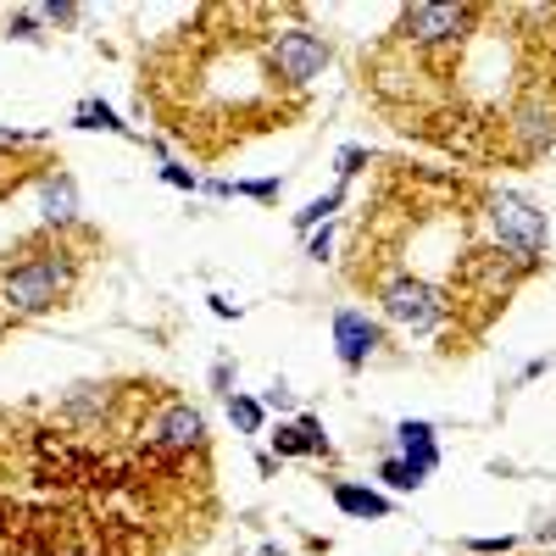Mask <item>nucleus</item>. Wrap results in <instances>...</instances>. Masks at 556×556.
<instances>
[{
    "label": "nucleus",
    "instance_id": "obj_1",
    "mask_svg": "<svg viewBox=\"0 0 556 556\" xmlns=\"http://www.w3.org/2000/svg\"><path fill=\"white\" fill-rule=\"evenodd\" d=\"M67 290H73V256L67 251H39V256L0 273V306H7L12 317L51 312Z\"/></svg>",
    "mask_w": 556,
    "mask_h": 556
},
{
    "label": "nucleus",
    "instance_id": "obj_2",
    "mask_svg": "<svg viewBox=\"0 0 556 556\" xmlns=\"http://www.w3.org/2000/svg\"><path fill=\"white\" fill-rule=\"evenodd\" d=\"M490 228H495V240L513 251L518 262H540V251L551 245V223H545V212H540L529 195H518V190L490 195Z\"/></svg>",
    "mask_w": 556,
    "mask_h": 556
},
{
    "label": "nucleus",
    "instance_id": "obj_3",
    "mask_svg": "<svg viewBox=\"0 0 556 556\" xmlns=\"http://www.w3.org/2000/svg\"><path fill=\"white\" fill-rule=\"evenodd\" d=\"M267 56H273L278 78L295 84V89H306L323 67H329V39L312 34V28H301V23H290V28H278V34L267 39Z\"/></svg>",
    "mask_w": 556,
    "mask_h": 556
},
{
    "label": "nucleus",
    "instance_id": "obj_4",
    "mask_svg": "<svg viewBox=\"0 0 556 556\" xmlns=\"http://www.w3.org/2000/svg\"><path fill=\"white\" fill-rule=\"evenodd\" d=\"M379 301H384V317L401 323V329H412V334H429L445 317V295L434 285H424V278H390Z\"/></svg>",
    "mask_w": 556,
    "mask_h": 556
},
{
    "label": "nucleus",
    "instance_id": "obj_5",
    "mask_svg": "<svg viewBox=\"0 0 556 556\" xmlns=\"http://www.w3.org/2000/svg\"><path fill=\"white\" fill-rule=\"evenodd\" d=\"M473 23V7H406L401 12V39L412 45H451Z\"/></svg>",
    "mask_w": 556,
    "mask_h": 556
},
{
    "label": "nucleus",
    "instance_id": "obj_6",
    "mask_svg": "<svg viewBox=\"0 0 556 556\" xmlns=\"http://www.w3.org/2000/svg\"><path fill=\"white\" fill-rule=\"evenodd\" d=\"M156 451H201L206 445V417L195 412V406H167L156 424H151V434H146Z\"/></svg>",
    "mask_w": 556,
    "mask_h": 556
},
{
    "label": "nucleus",
    "instance_id": "obj_7",
    "mask_svg": "<svg viewBox=\"0 0 556 556\" xmlns=\"http://www.w3.org/2000/svg\"><path fill=\"white\" fill-rule=\"evenodd\" d=\"M379 340H384V329L367 312H334V351H340L345 367H362L379 351Z\"/></svg>",
    "mask_w": 556,
    "mask_h": 556
},
{
    "label": "nucleus",
    "instance_id": "obj_8",
    "mask_svg": "<svg viewBox=\"0 0 556 556\" xmlns=\"http://www.w3.org/2000/svg\"><path fill=\"white\" fill-rule=\"evenodd\" d=\"M395 440H401V462H412L424 479L440 468V445H434V429L429 424H412V417H406V424L395 429Z\"/></svg>",
    "mask_w": 556,
    "mask_h": 556
},
{
    "label": "nucleus",
    "instance_id": "obj_9",
    "mask_svg": "<svg viewBox=\"0 0 556 556\" xmlns=\"http://www.w3.org/2000/svg\"><path fill=\"white\" fill-rule=\"evenodd\" d=\"M273 445H278V456H317V451H329L317 417H295V429H278Z\"/></svg>",
    "mask_w": 556,
    "mask_h": 556
},
{
    "label": "nucleus",
    "instance_id": "obj_10",
    "mask_svg": "<svg viewBox=\"0 0 556 556\" xmlns=\"http://www.w3.org/2000/svg\"><path fill=\"white\" fill-rule=\"evenodd\" d=\"M334 506L351 518H390V501L379 490H362V484H334Z\"/></svg>",
    "mask_w": 556,
    "mask_h": 556
},
{
    "label": "nucleus",
    "instance_id": "obj_11",
    "mask_svg": "<svg viewBox=\"0 0 556 556\" xmlns=\"http://www.w3.org/2000/svg\"><path fill=\"white\" fill-rule=\"evenodd\" d=\"M513 128H518V139H523V156H540V151L551 146V139H556V123H551V112L540 117L534 106H523Z\"/></svg>",
    "mask_w": 556,
    "mask_h": 556
},
{
    "label": "nucleus",
    "instance_id": "obj_12",
    "mask_svg": "<svg viewBox=\"0 0 556 556\" xmlns=\"http://www.w3.org/2000/svg\"><path fill=\"white\" fill-rule=\"evenodd\" d=\"M45 223H73V178H51V184H45Z\"/></svg>",
    "mask_w": 556,
    "mask_h": 556
},
{
    "label": "nucleus",
    "instance_id": "obj_13",
    "mask_svg": "<svg viewBox=\"0 0 556 556\" xmlns=\"http://www.w3.org/2000/svg\"><path fill=\"white\" fill-rule=\"evenodd\" d=\"M78 128H106V134H128V123H117V112L106 101H84L78 106Z\"/></svg>",
    "mask_w": 556,
    "mask_h": 556
},
{
    "label": "nucleus",
    "instance_id": "obj_14",
    "mask_svg": "<svg viewBox=\"0 0 556 556\" xmlns=\"http://www.w3.org/2000/svg\"><path fill=\"white\" fill-rule=\"evenodd\" d=\"M228 417H235V429H240V434H256V429H262V401L235 395V401H228Z\"/></svg>",
    "mask_w": 556,
    "mask_h": 556
},
{
    "label": "nucleus",
    "instance_id": "obj_15",
    "mask_svg": "<svg viewBox=\"0 0 556 556\" xmlns=\"http://www.w3.org/2000/svg\"><path fill=\"white\" fill-rule=\"evenodd\" d=\"M340 206V190H329V195H317L306 212H295V228H317V223H329V212Z\"/></svg>",
    "mask_w": 556,
    "mask_h": 556
},
{
    "label": "nucleus",
    "instance_id": "obj_16",
    "mask_svg": "<svg viewBox=\"0 0 556 556\" xmlns=\"http://www.w3.org/2000/svg\"><path fill=\"white\" fill-rule=\"evenodd\" d=\"M384 479H390L395 490H417V484H424V473H417L412 462H401V456H395V462H384Z\"/></svg>",
    "mask_w": 556,
    "mask_h": 556
},
{
    "label": "nucleus",
    "instance_id": "obj_17",
    "mask_svg": "<svg viewBox=\"0 0 556 556\" xmlns=\"http://www.w3.org/2000/svg\"><path fill=\"white\" fill-rule=\"evenodd\" d=\"M235 195H256V201H273V195H278V178H262V184H235Z\"/></svg>",
    "mask_w": 556,
    "mask_h": 556
},
{
    "label": "nucleus",
    "instance_id": "obj_18",
    "mask_svg": "<svg viewBox=\"0 0 556 556\" xmlns=\"http://www.w3.org/2000/svg\"><path fill=\"white\" fill-rule=\"evenodd\" d=\"M513 545H518L513 534H501V540H473L468 551H479V556H506V551H513Z\"/></svg>",
    "mask_w": 556,
    "mask_h": 556
},
{
    "label": "nucleus",
    "instance_id": "obj_19",
    "mask_svg": "<svg viewBox=\"0 0 556 556\" xmlns=\"http://www.w3.org/2000/svg\"><path fill=\"white\" fill-rule=\"evenodd\" d=\"M329 245H334V228H329V223H323V235H312V245H306V256H312V262H323V256H329Z\"/></svg>",
    "mask_w": 556,
    "mask_h": 556
},
{
    "label": "nucleus",
    "instance_id": "obj_20",
    "mask_svg": "<svg viewBox=\"0 0 556 556\" xmlns=\"http://www.w3.org/2000/svg\"><path fill=\"white\" fill-rule=\"evenodd\" d=\"M162 178L173 184V190H195V173L190 167H162Z\"/></svg>",
    "mask_w": 556,
    "mask_h": 556
},
{
    "label": "nucleus",
    "instance_id": "obj_21",
    "mask_svg": "<svg viewBox=\"0 0 556 556\" xmlns=\"http://www.w3.org/2000/svg\"><path fill=\"white\" fill-rule=\"evenodd\" d=\"M362 162H367V151H362V146H345V151H340V173H345V178H351Z\"/></svg>",
    "mask_w": 556,
    "mask_h": 556
},
{
    "label": "nucleus",
    "instance_id": "obj_22",
    "mask_svg": "<svg viewBox=\"0 0 556 556\" xmlns=\"http://www.w3.org/2000/svg\"><path fill=\"white\" fill-rule=\"evenodd\" d=\"M267 406H273V412H290V390L273 384V390H267Z\"/></svg>",
    "mask_w": 556,
    "mask_h": 556
},
{
    "label": "nucleus",
    "instance_id": "obj_23",
    "mask_svg": "<svg viewBox=\"0 0 556 556\" xmlns=\"http://www.w3.org/2000/svg\"><path fill=\"white\" fill-rule=\"evenodd\" d=\"M34 23H39V12H23V17H17V23H12V28H17V34H23V39H28V34H34Z\"/></svg>",
    "mask_w": 556,
    "mask_h": 556
},
{
    "label": "nucleus",
    "instance_id": "obj_24",
    "mask_svg": "<svg viewBox=\"0 0 556 556\" xmlns=\"http://www.w3.org/2000/svg\"><path fill=\"white\" fill-rule=\"evenodd\" d=\"M73 556H89V551H73Z\"/></svg>",
    "mask_w": 556,
    "mask_h": 556
},
{
    "label": "nucleus",
    "instance_id": "obj_25",
    "mask_svg": "<svg viewBox=\"0 0 556 556\" xmlns=\"http://www.w3.org/2000/svg\"><path fill=\"white\" fill-rule=\"evenodd\" d=\"M23 556H39V551H23Z\"/></svg>",
    "mask_w": 556,
    "mask_h": 556
}]
</instances>
